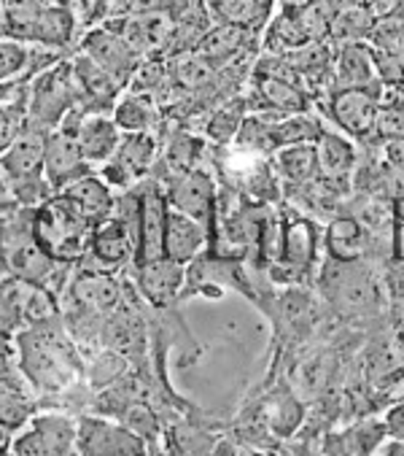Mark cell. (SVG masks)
I'll use <instances>...</instances> for the list:
<instances>
[{
	"label": "cell",
	"mask_w": 404,
	"mask_h": 456,
	"mask_svg": "<svg viewBox=\"0 0 404 456\" xmlns=\"http://www.w3.org/2000/svg\"><path fill=\"white\" fill-rule=\"evenodd\" d=\"M100 4H103V6H109V9H111V6H117V4H122V0H100Z\"/></svg>",
	"instance_id": "cell-55"
},
{
	"label": "cell",
	"mask_w": 404,
	"mask_h": 456,
	"mask_svg": "<svg viewBox=\"0 0 404 456\" xmlns=\"http://www.w3.org/2000/svg\"><path fill=\"white\" fill-rule=\"evenodd\" d=\"M383 95L385 86L380 81L364 89H332L327 98H321V111L351 141L372 143Z\"/></svg>",
	"instance_id": "cell-5"
},
{
	"label": "cell",
	"mask_w": 404,
	"mask_h": 456,
	"mask_svg": "<svg viewBox=\"0 0 404 456\" xmlns=\"http://www.w3.org/2000/svg\"><path fill=\"white\" fill-rule=\"evenodd\" d=\"M20 284H0V332L14 335L22 330V295Z\"/></svg>",
	"instance_id": "cell-40"
},
{
	"label": "cell",
	"mask_w": 404,
	"mask_h": 456,
	"mask_svg": "<svg viewBox=\"0 0 404 456\" xmlns=\"http://www.w3.org/2000/svg\"><path fill=\"white\" fill-rule=\"evenodd\" d=\"M259 46V36L243 30V28H232V25H211L208 33L199 38L194 54L206 57L211 65L216 68H227L232 62H240V60H248L254 57Z\"/></svg>",
	"instance_id": "cell-18"
},
{
	"label": "cell",
	"mask_w": 404,
	"mask_h": 456,
	"mask_svg": "<svg viewBox=\"0 0 404 456\" xmlns=\"http://www.w3.org/2000/svg\"><path fill=\"white\" fill-rule=\"evenodd\" d=\"M383 456H404V440L393 437L388 445H383Z\"/></svg>",
	"instance_id": "cell-45"
},
{
	"label": "cell",
	"mask_w": 404,
	"mask_h": 456,
	"mask_svg": "<svg viewBox=\"0 0 404 456\" xmlns=\"http://www.w3.org/2000/svg\"><path fill=\"white\" fill-rule=\"evenodd\" d=\"M321 289L324 297L340 311V314H372L377 305V289L369 281L364 270L356 267V262H340L329 259V265L321 270Z\"/></svg>",
	"instance_id": "cell-10"
},
{
	"label": "cell",
	"mask_w": 404,
	"mask_h": 456,
	"mask_svg": "<svg viewBox=\"0 0 404 456\" xmlns=\"http://www.w3.org/2000/svg\"><path fill=\"white\" fill-rule=\"evenodd\" d=\"M324 246L329 251V259L356 262L367 251V230L353 216H337L324 232Z\"/></svg>",
	"instance_id": "cell-30"
},
{
	"label": "cell",
	"mask_w": 404,
	"mask_h": 456,
	"mask_svg": "<svg viewBox=\"0 0 404 456\" xmlns=\"http://www.w3.org/2000/svg\"><path fill=\"white\" fill-rule=\"evenodd\" d=\"M316 154H319V181H324L332 190L345 187L351 173L359 167L356 143L348 135L335 133V130L321 133V138L316 141Z\"/></svg>",
	"instance_id": "cell-20"
},
{
	"label": "cell",
	"mask_w": 404,
	"mask_h": 456,
	"mask_svg": "<svg viewBox=\"0 0 404 456\" xmlns=\"http://www.w3.org/2000/svg\"><path fill=\"white\" fill-rule=\"evenodd\" d=\"M324 122L319 117L308 114H294V117H283L275 119L272 135H275V151L283 146H296V143H316L324 133Z\"/></svg>",
	"instance_id": "cell-33"
},
{
	"label": "cell",
	"mask_w": 404,
	"mask_h": 456,
	"mask_svg": "<svg viewBox=\"0 0 404 456\" xmlns=\"http://www.w3.org/2000/svg\"><path fill=\"white\" fill-rule=\"evenodd\" d=\"M0 38H6V12H4V0H0Z\"/></svg>",
	"instance_id": "cell-51"
},
{
	"label": "cell",
	"mask_w": 404,
	"mask_h": 456,
	"mask_svg": "<svg viewBox=\"0 0 404 456\" xmlns=\"http://www.w3.org/2000/svg\"><path fill=\"white\" fill-rule=\"evenodd\" d=\"M393 222L396 224H404V195H399L393 200Z\"/></svg>",
	"instance_id": "cell-48"
},
{
	"label": "cell",
	"mask_w": 404,
	"mask_h": 456,
	"mask_svg": "<svg viewBox=\"0 0 404 456\" xmlns=\"http://www.w3.org/2000/svg\"><path fill=\"white\" fill-rule=\"evenodd\" d=\"M68 300L109 316L125 300V292L106 270H78L68 284Z\"/></svg>",
	"instance_id": "cell-22"
},
{
	"label": "cell",
	"mask_w": 404,
	"mask_h": 456,
	"mask_svg": "<svg viewBox=\"0 0 404 456\" xmlns=\"http://www.w3.org/2000/svg\"><path fill=\"white\" fill-rule=\"evenodd\" d=\"M84 117H86V111H81V109L70 111L62 119V125L57 130H52V135H49L46 154H44V175H46L54 195L89 173V165L78 146V125Z\"/></svg>",
	"instance_id": "cell-7"
},
{
	"label": "cell",
	"mask_w": 404,
	"mask_h": 456,
	"mask_svg": "<svg viewBox=\"0 0 404 456\" xmlns=\"http://www.w3.org/2000/svg\"><path fill=\"white\" fill-rule=\"evenodd\" d=\"M106 30L119 36L125 44H130L141 57H167L173 38H175V22L167 12L157 14H130V17H106Z\"/></svg>",
	"instance_id": "cell-11"
},
{
	"label": "cell",
	"mask_w": 404,
	"mask_h": 456,
	"mask_svg": "<svg viewBox=\"0 0 404 456\" xmlns=\"http://www.w3.org/2000/svg\"><path fill=\"white\" fill-rule=\"evenodd\" d=\"M238 456H254V453H251V451H246V448H240V451H238Z\"/></svg>",
	"instance_id": "cell-57"
},
{
	"label": "cell",
	"mask_w": 404,
	"mask_h": 456,
	"mask_svg": "<svg viewBox=\"0 0 404 456\" xmlns=\"http://www.w3.org/2000/svg\"><path fill=\"white\" fill-rule=\"evenodd\" d=\"M159 184L165 192V203L197 219L199 224H206L208 238H211L214 222H216V200H219L216 178L206 167H191V170H181V173L162 178Z\"/></svg>",
	"instance_id": "cell-6"
},
{
	"label": "cell",
	"mask_w": 404,
	"mask_h": 456,
	"mask_svg": "<svg viewBox=\"0 0 404 456\" xmlns=\"http://www.w3.org/2000/svg\"><path fill=\"white\" fill-rule=\"evenodd\" d=\"M0 273H6V267H4V256H0Z\"/></svg>",
	"instance_id": "cell-58"
},
{
	"label": "cell",
	"mask_w": 404,
	"mask_h": 456,
	"mask_svg": "<svg viewBox=\"0 0 404 456\" xmlns=\"http://www.w3.org/2000/svg\"><path fill=\"white\" fill-rule=\"evenodd\" d=\"M78 36V12L70 0H49L44 6L30 41L33 46L54 49V52H70Z\"/></svg>",
	"instance_id": "cell-19"
},
{
	"label": "cell",
	"mask_w": 404,
	"mask_h": 456,
	"mask_svg": "<svg viewBox=\"0 0 404 456\" xmlns=\"http://www.w3.org/2000/svg\"><path fill=\"white\" fill-rule=\"evenodd\" d=\"M248 117V101L235 95L224 103H219L216 109H211L208 119H206V138L216 146V149H227L235 143L243 119Z\"/></svg>",
	"instance_id": "cell-31"
},
{
	"label": "cell",
	"mask_w": 404,
	"mask_h": 456,
	"mask_svg": "<svg viewBox=\"0 0 404 456\" xmlns=\"http://www.w3.org/2000/svg\"><path fill=\"white\" fill-rule=\"evenodd\" d=\"M251 408L267 427V432L280 443L291 440L302 429V421H305V403L299 400L288 381H280L272 389H267Z\"/></svg>",
	"instance_id": "cell-15"
},
{
	"label": "cell",
	"mask_w": 404,
	"mask_h": 456,
	"mask_svg": "<svg viewBox=\"0 0 404 456\" xmlns=\"http://www.w3.org/2000/svg\"><path fill=\"white\" fill-rule=\"evenodd\" d=\"M6 187H4V175H0V192H4Z\"/></svg>",
	"instance_id": "cell-59"
},
{
	"label": "cell",
	"mask_w": 404,
	"mask_h": 456,
	"mask_svg": "<svg viewBox=\"0 0 404 456\" xmlns=\"http://www.w3.org/2000/svg\"><path fill=\"white\" fill-rule=\"evenodd\" d=\"M391 251L396 259L404 262V224H396L393 227V238H391Z\"/></svg>",
	"instance_id": "cell-44"
},
{
	"label": "cell",
	"mask_w": 404,
	"mask_h": 456,
	"mask_svg": "<svg viewBox=\"0 0 404 456\" xmlns=\"http://www.w3.org/2000/svg\"><path fill=\"white\" fill-rule=\"evenodd\" d=\"M6 351H12V335L0 332V354H6Z\"/></svg>",
	"instance_id": "cell-49"
},
{
	"label": "cell",
	"mask_w": 404,
	"mask_h": 456,
	"mask_svg": "<svg viewBox=\"0 0 404 456\" xmlns=\"http://www.w3.org/2000/svg\"><path fill=\"white\" fill-rule=\"evenodd\" d=\"M89 230L92 224L60 192L33 211L36 243L60 265H73L84 256Z\"/></svg>",
	"instance_id": "cell-2"
},
{
	"label": "cell",
	"mask_w": 404,
	"mask_h": 456,
	"mask_svg": "<svg viewBox=\"0 0 404 456\" xmlns=\"http://www.w3.org/2000/svg\"><path fill=\"white\" fill-rule=\"evenodd\" d=\"M173 0H122V4L109 9V17H130V14H157L167 12Z\"/></svg>",
	"instance_id": "cell-41"
},
{
	"label": "cell",
	"mask_w": 404,
	"mask_h": 456,
	"mask_svg": "<svg viewBox=\"0 0 404 456\" xmlns=\"http://www.w3.org/2000/svg\"><path fill=\"white\" fill-rule=\"evenodd\" d=\"M206 4H211V0H206Z\"/></svg>",
	"instance_id": "cell-60"
},
{
	"label": "cell",
	"mask_w": 404,
	"mask_h": 456,
	"mask_svg": "<svg viewBox=\"0 0 404 456\" xmlns=\"http://www.w3.org/2000/svg\"><path fill=\"white\" fill-rule=\"evenodd\" d=\"M111 119L122 133H157L162 122V111L154 101L125 89V95L117 101L111 111Z\"/></svg>",
	"instance_id": "cell-29"
},
{
	"label": "cell",
	"mask_w": 404,
	"mask_h": 456,
	"mask_svg": "<svg viewBox=\"0 0 404 456\" xmlns=\"http://www.w3.org/2000/svg\"><path fill=\"white\" fill-rule=\"evenodd\" d=\"M78 109V89L70 60H60L28 84V122L44 130H57L62 119Z\"/></svg>",
	"instance_id": "cell-4"
},
{
	"label": "cell",
	"mask_w": 404,
	"mask_h": 456,
	"mask_svg": "<svg viewBox=\"0 0 404 456\" xmlns=\"http://www.w3.org/2000/svg\"><path fill=\"white\" fill-rule=\"evenodd\" d=\"M76 453L78 456H149V443L130 432L122 421L97 413L76 419Z\"/></svg>",
	"instance_id": "cell-8"
},
{
	"label": "cell",
	"mask_w": 404,
	"mask_h": 456,
	"mask_svg": "<svg viewBox=\"0 0 404 456\" xmlns=\"http://www.w3.org/2000/svg\"><path fill=\"white\" fill-rule=\"evenodd\" d=\"M78 52L86 54L97 68H103L111 78H117L125 89H127L130 78L135 76V70L141 68V62L146 60L130 44H125L119 36L106 30L103 25L86 28L81 33Z\"/></svg>",
	"instance_id": "cell-13"
},
{
	"label": "cell",
	"mask_w": 404,
	"mask_h": 456,
	"mask_svg": "<svg viewBox=\"0 0 404 456\" xmlns=\"http://www.w3.org/2000/svg\"><path fill=\"white\" fill-rule=\"evenodd\" d=\"M272 170L278 175L280 184L288 190L308 187L313 181H319V154L316 143H296V146H283L272 157Z\"/></svg>",
	"instance_id": "cell-26"
},
{
	"label": "cell",
	"mask_w": 404,
	"mask_h": 456,
	"mask_svg": "<svg viewBox=\"0 0 404 456\" xmlns=\"http://www.w3.org/2000/svg\"><path fill=\"white\" fill-rule=\"evenodd\" d=\"M130 368H133V364H130L122 354L111 351V348H100V351L89 359V364H86L84 381H86V387L92 389V395H97V392H103V389L114 387L117 381H122V379L130 373Z\"/></svg>",
	"instance_id": "cell-32"
},
{
	"label": "cell",
	"mask_w": 404,
	"mask_h": 456,
	"mask_svg": "<svg viewBox=\"0 0 404 456\" xmlns=\"http://www.w3.org/2000/svg\"><path fill=\"white\" fill-rule=\"evenodd\" d=\"M12 93H14V81H9V84H0V101H6Z\"/></svg>",
	"instance_id": "cell-50"
},
{
	"label": "cell",
	"mask_w": 404,
	"mask_h": 456,
	"mask_svg": "<svg viewBox=\"0 0 404 456\" xmlns=\"http://www.w3.org/2000/svg\"><path fill=\"white\" fill-rule=\"evenodd\" d=\"M377 84L372 49L367 41H351L335 46V76L332 89H364Z\"/></svg>",
	"instance_id": "cell-23"
},
{
	"label": "cell",
	"mask_w": 404,
	"mask_h": 456,
	"mask_svg": "<svg viewBox=\"0 0 404 456\" xmlns=\"http://www.w3.org/2000/svg\"><path fill=\"white\" fill-rule=\"evenodd\" d=\"M308 4L311 0H275V9H302Z\"/></svg>",
	"instance_id": "cell-47"
},
{
	"label": "cell",
	"mask_w": 404,
	"mask_h": 456,
	"mask_svg": "<svg viewBox=\"0 0 404 456\" xmlns=\"http://www.w3.org/2000/svg\"><path fill=\"white\" fill-rule=\"evenodd\" d=\"M157 154H159L157 133H122L114 157L106 165H100V178L111 190H133L151 175L157 165Z\"/></svg>",
	"instance_id": "cell-9"
},
{
	"label": "cell",
	"mask_w": 404,
	"mask_h": 456,
	"mask_svg": "<svg viewBox=\"0 0 404 456\" xmlns=\"http://www.w3.org/2000/svg\"><path fill=\"white\" fill-rule=\"evenodd\" d=\"M73 81L78 89V109L86 114H111L117 101L125 95V86L111 78L103 68H97L86 54L76 52L70 57Z\"/></svg>",
	"instance_id": "cell-14"
},
{
	"label": "cell",
	"mask_w": 404,
	"mask_h": 456,
	"mask_svg": "<svg viewBox=\"0 0 404 456\" xmlns=\"http://www.w3.org/2000/svg\"><path fill=\"white\" fill-rule=\"evenodd\" d=\"M122 130L111 119V114H86L78 125V146L86 165H106L119 149Z\"/></svg>",
	"instance_id": "cell-25"
},
{
	"label": "cell",
	"mask_w": 404,
	"mask_h": 456,
	"mask_svg": "<svg viewBox=\"0 0 404 456\" xmlns=\"http://www.w3.org/2000/svg\"><path fill=\"white\" fill-rule=\"evenodd\" d=\"M211 238H208V227L199 224L197 219L175 211L167 206L165 214V240H162V254L178 265H191L197 256H202V251L208 248Z\"/></svg>",
	"instance_id": "cell-17"
},
{
	"label": "cell",
	"mask_w": 404,
	"mask_h": 456,
	"mask_svg": "<svg viewBox=\"0 0 404 456\" xmlns=\"http://www.w3.org/2000/svg\"><path fill=\"white\" fill-rule=\"evenodd\" d=\"M372 143H404V95L385 89Z\"/></svg>",
	"instance_id": "cell-34"
},
{
	"label": "cell",
	"mask_w": 404,
	"mask_h": 456,
	"mask_svg": "<svg viewBox=\"0 0 404 456\" xmlns=\"http://www.w3.org/2000/svg\"><path fill=\"white\" fill-rule=\"evenodd\" d=\"M17 456H78L76 451H65L57 443H52L46 435H41L36 427L28 424V429L17 432L9 445Z\"/></svg>",
	"instance_id": "cell-38"
},
{
	"label": "cell",
	"mask_w": 404,
	"mask_h": 456,
	"mask_svg": "<svg viewBox=\"0 0 404 456\" xmlns=\"http://www.w3.org/2000/svg\"><path fill=\"white\" fill-rule=\"evenodd\" d=\"M208 12L216 25H232L262 36L264 25L275 14V4L270 0H211Z\"/></svg>",
	"instance_id": "cell-28"
},
{
	"label": "cell",
	"mask_w": 404,
	"mask_h": 456,
	"mask_svg": "<svg viewBox=\"0 0 404 456\" xmlns=\"http://www.w3.org/2000/svg\"><path fill=\"white\" fill-rule=\"evenodd\" d=\"M25 125H28V84H22L6 101H0V154L22 135Z\"/></svg>",
	"instance_id": "cell-35"
},
{
	"label": "cell",
	"mask_w": 404,
	"mask_h": 456,
	"mask_svg": "<svg viewBox=\"0 0 404 456\" xmlns=\"http://www.w3.org/2000/svg\"><path fill=\"white\" fill-rule=\"evenodd\" d=\"M305 44H311V36L302 22V9H275L259 38V46L267 54H288Z\"/></svg>",
	"instance_id": "cell-27"
},
{
	"label": "cell",
	"mask_w": 404,
	"mask_h": 456,
	"mask_svg": "<svg viewBox=\"0 0 404 456\" xmlns=\"http://www.w3.org/2000/svg\"><path fill=\"white\" fill-rule=\"evenodd\" d=\"M70 4H78V6H81V9L86 12V9H89V4H92V0H70Z\"/></svg>",
	"instance_id": "cell-54"
},
{
	"label": "cell",
	"mask_w": 404,
	"mask_h": 456,
	"mask_svg": "<svg viewBox=\"0 0 404 456\" xmlns=\"http://www.w3.org/2000/svg\"><path fill=\"white\" fill-rule=\"evenodd\" d=\"M319 251V230L311 219L286 214L278 222L275 254L267 265L270 281L280 287H302L308 281Z\"/></svg>",
	"instance_id": "cell-3"
},
{
	"label": "cell",
	"mask_w": 404,
	"mask_h": 456,
	"mask_svg": "<svg viewBox=\"0 0 404 456\" xmlns=\"http://www.w3.org/2000/svg\"><path fill=\"white\" fill-rule=\"evenodd\" d=\"M49 0H4V12H6V38L30 41V33L44 12Z\"/></svg>",
	"instance_id": "cell-36"
},
{
	"label": "cell",
	"mask_w": 404,
	"mask_h": 456,
	"mask_svg": "<svg viewBox=\"0 0 404 456\" xmlns=\"http://www.w3.org/2000/svg\"><path fill=\"white\" fill-rule=\"evenodd\" d=\"M246 451H248V448H246ZM251 453H254V456H280L278 451H251Z\"/></svg>",
	"instance_id": "cell-53"
},
{
	"label": "cell",
	"mask_w": 404,
	"mask_h": 456,
	"mask_svg": "<svg viewBox=\"0 0 404 456\" xmlns=\"http://www.w3.org/2000/svg\"><path fill=\"white\" fill-rule=\"evenodd\" d=\"M388 435L385 421L367 419L345 429H332L321 437L319 451L324 456H372Z\"/></svg>",
	"instance_id": "cell-21"
},
{
	"label": "cell",
	"mask_w": 404,
	"mask_h": 456,
	"mask_svg": "<svg viewBox=\"0 0 404 456\" xmlns=\"http://www.w3.org/2000/svg\"><path fill=\"white\" fill-rule=\"evenodd\" d=\"M149 456H165V451H162V445H159V443H154V445H149Z\"/></svg>",
	"instance_id": "cell-52"
},
{
	"label": "cell",
	"mask_w": 404,
	"mask_h": 456,
	"mask_svg": "<svg viewBox=\"0 0 404 456\" xmlns=\"http://www.w3.org/2000/svg\"><path fill=\"white\" fill-rule=\"evenodd\" d=\"M0 456H17V453L12 448H4V451H0Z\"/></svg>",
	"instance_id": "cell-56"
},
{
	"label": "cell",
	"mask_w": 404,
	"mask_h": 456,
	"mask_svg": "<svg viewBox=\"0 0 404 456\" xmlns=\"http://www.w3.org/2000/svg\"><path fill=\"white\" fill-rule=\"evenodd\" d=\"M117 421H122L130 432H135L138 437H143L149 445L159 443V437H162V416L149 403H133V405H127L125 413Z\"/></svg>",
	"instance_id": "cell-37"
},
{
	"label": "cell",
	"mask_w": 404,
	"mask_h": 456,
	"mask_svg": "<svg viewBox=\"0 0 404 456\" xmlns=\"http://www.w3.org/2000/svg\"><path fill=\"white\" fill-rule=\"evenodd\" d=\"M288 456H324L313 443H308V440H302V443H294V445H288Z\"/></svg>",
	"instance_id": "cell-43"
},
{
	"label": "cell",
	"mask_w": 404,
	"mask_h": 456,
	"mask_svg": "<svg viewBox=\"0 0 404 456\" xmlns=\"http://www.w3.org/2000/svg\"><path fill=\"white\" fill-rule=\"evenodd\" d=\"M30 46L14 38H0V84L20 81L17 76L28 73Z\"/></svg>",
	"instance_id": "cell-39"
},
{
	"label": "cell",
	"mask_w": 404,
	"mask_h": 456,
	"mask_svg": "<svg viewBox=\"0 0 404 456\" xmlns=\"http://www.w3.org/2000/svg\"><path fill=\"white\" fill-rule=\"evenodd\" d=\"M219 437V424H211L199 411H175L167 419H162L159 445L165 456H214Z\"/></svg>",
	"instance_id": "cell-12"
},
{
	"label": "cell",
	"mask_w": 404,
	"mask_h": 456,
	"mask_svg": "<svg viewBox=\"0 0 404 456\" xmlns=\"http://www.w3.org/2000/svg\"><path fill=\"white\" fill-rule=\"evenodd\" d=\"M14 340L20 351V370L41 397L70 392L76 381H84L86 364L81 362L60 316L17 330Z\"/></svg>",
	"instance_id": "cell-1"
},
{
	"label": "cell",
	"mask_w": 404,
	"mask_h": 456,
	"mask_svg": "<svg viewBox=\"0 0 404 456\" xmlns=\"http://www.w3.org/2000/svg\"><path fill=\"white\" fill-rule=\"evenodd\" d=\"M183 281H186V267L167 256L135 267V289L154 308H167L170 303H175L181 297Z\"/></svg>",
	"instance_id": "cell-16"
},
{
	"label": "cell",
	"mask_w": 404,
	"mask_h": 456,
	"mask_svg": "<svg viewBox=\"0 0 404 456\" xmlns=\"http://www.w3.org/2000/svg\"><path fill=\"white\" fill-rule=\"evenodd\" d=\"M385 159H388L399 173H404V143H388V146H385Z\"/></svg>",
	"instance_id": "cell-42"
},
{
	"label": "cell",
	"mask_w": 404,
	"mask_h": 456,
	"mask_svg": "<svg viewBox=\"0 0 404 456\" xmlns=\"http://www.w3.org/2000/svg\"><path fill=\"white\" fill-rule=\"evenodd\" d=\"M60 195H65L76 211L94 227L100 222H106L111 214H114V203H117V195L114 190L106 184L103 178L94 175V173H86L84 178L73 181L70 187H65Z\"/></svg>",
	"instance_id": "cell-24"
},
{
	"label": "cell",
	"mask_w": 404,
	"mask_h": 456,
	"mask_svg": "<svg viewBox=\"0 0 404 456\" xmlns=\"http://www.w3.org/2000/svg\"><path fill=\"white\" fill-rule=\"evenodd\" d=\"M385 20H391V22H399V25H404V0H396V4H393V9H391V14H388Z\"/></svg>",
	"instance_id": "cell-46"
}]
</instances>
